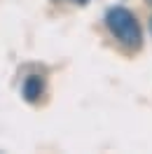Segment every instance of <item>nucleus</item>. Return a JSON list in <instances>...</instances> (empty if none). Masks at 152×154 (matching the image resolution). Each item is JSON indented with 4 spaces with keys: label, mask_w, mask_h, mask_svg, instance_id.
<instances>
[{
    "label": "nucleus",
    "mask_w": 152,
    "mask_h": 154,
    "mask_svg": "<svg viewBox=\"0 0 152 154\" xmlns=\"http://www.w3.org/2000/svg\"><path fill=\"white\" fill-rule=\"evenodd\" d=\"M105 23L115 38L129 49H138L143 42V33L138 26V19L133 17V12H129L126 7H112L105 14Z\"/></svg>",
    "instance_id": "obj_1"
},
{
    "label": "nucleus",
    "mask_w": 152,
    "mask_h": 154,
    "mask_svg": "<svg viewBox=\"0 0 152 154\" xmlns=\"http://www.w3.org/2000/svg\"><path fill=\"white\" fill-rule=\"evenodd\" d=\"M21 91H24V98H26V100L35 103V100L42 96V91H45V84H42V79H40V77L30 75V77H26V82H24Z\"/></svg>",
    "instance_id": "obj_2"
},
{
    "label": "nucleus",
    "mask_w": 152,
    "mask_h": 154,
    "mask_svg": "<svg viewBox=\"0 0 152 154\" xmlns=\"http://www.w3.org/2000/svg\"><path fill=\"white\" fill-rule=\"evenodd\" d=\"M150 30H152V19H150Z\"/></svg>",
    "instance_id": "obj_3"
}]
</instances>
